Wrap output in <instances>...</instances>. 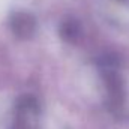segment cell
<instances>
[{
	"instance_id": "7a4b0ae2",
	"label": "cell",
	"mask_w": 129,
	"mask_h": 129,
	"mask_svg": "<svg viewBox=\"0 0 129 129\" xmlns=\"http://www.w3.org/2000/svg\"><path fill=\"white\" fill-rule=\"evenodd\" d=\"M9 27L12 33L21 39H29L36 32V20L32 14L18 11L14 12L9 18Z\"/></svg>"
},
{
	"instance_id": "3957f363",
	"label": "cell",
	"mask_w": 129,
	"mask_h": 129,
	"mask_svg": "<svg viewBox=\"0 0 129 129\" xmlns=\"http://www.w3.org/2000/svg\"><path fill=\"white\" fill-rule=\"evenodd\" d=\"M60 35L66 41H75L80 36V24L75 20H66L60 27Z\"/></svg>"
},
{
	"instance_id": "277c9868",
	"label": "cell",
	"mask_w": 129,
	"mask_h": 129,
	"mask_svg": "<svg viewBox=\"0 0 129 129\" xmlns=\"http://www.w3.org/2000/svg\"><path fill=\"white\" fill-rule=\"evenodd\" d=\"M119 2H122V3H129V0H119Z\"/></svg>"
},
{
	"instance_id": "6da1fadb",
	"label": "cell",
	"mask_w": 129,
	"mask_h": 129,
	"mask_svg": "<svg viewBox=\"0 0 129 129\" xmlns=\"http://www.w3.org/2000/svg\"><path fill=\"white\" fill-rule=\"evenodd\" d=\"M41 107L32 95H23L17 99L14 108V122L11 129H39Z\"/></svg>"
}]
</instances>
